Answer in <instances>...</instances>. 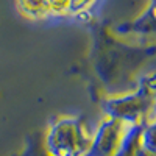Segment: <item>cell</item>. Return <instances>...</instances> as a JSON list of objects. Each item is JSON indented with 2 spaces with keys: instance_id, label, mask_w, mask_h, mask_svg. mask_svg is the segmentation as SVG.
<instances>
[{
  "instance_id": "obj_6",
  "label": "cell",
  "mask_w": 156,
  "mask_h": 156,
  "mask_svg": "<svg viewBox=\"0 0 156 156\" xmlns=\"http://www.w3.org/2000/svg\"><path fill=\"white\" fill-rule=\"evenodd\" d=\"M154 109H156V106H154Z\"/></svg>"
},
{
  "instance_id": "obj_2",
  "label": "cell",
  "mask_w": 156,
  "mask_h": 156,
  "mask_svg": "<svg viewBox=\"0 0 156 156\" xmlns=\"http://www.w3.org/2000/svg\"><path fill=\"white\" fill-rule=\"evenodd\" d=\"M92 136L76 117H62L50 126L45 136L47 156H87Z\"/></svg>"
},
{
  "instance_id": "obj_5",
  "label": "cell",
  "mask_w": 156,
  "mask_h": 156,
  "mask_svg": "<svg viewBox=\"0 0 156 156\" xmlns=\"http://www.w3.org/2000/svg\"><path fill=\"white\" fill-rule=\"evenodd\" d=\"M134 156H153V154H150V153H147V151H144L140 147H139V150L136 151V154Z\"/></svg>"
},
{
  "instance_id": "obj_3",
  "label": "cell",
  "mask_w": 156,
  "mask_h": 156,
  "mask_svg": "<svg viewBox=\"0 0 156 156\" xmlns=\"http://www.w3.org/2000/svg\"><path fill=\"white\" fill-rule=\"evenodd\" d=\"M139 145L144 151L156 156V109L151 112V115H148V119L140 125Z\"/></svg>"
},
{
  "instance_id": "obj_4",
  "label": "cell",
  "mask_w": 156,
  "mask_h": 156,
  "mask_svg": "<svg viewBox=\"0 0 156 156\" xmlns=\"http://www.w3.org/2000/svg\"><path fill=\"white\" fill-rule=\"evenodd\" d=\"M20 6L30 12V14H41V12H47L45 0H20Z\"/></svg>"
},
{
  "instance_id": "obj_1",
  "label": "cell",
  "mask_w": 156,
  "mask_h": 156,
  "mask_svg": "<svg viewBox=\"0 0 156 156\" xmlns=\"http://www.w3.org/2000/svg\"><path fill=\"white\" fill-rule=\"evenodd\" d=\"M156 106V72L142 75L134 89L105 98L108 117L142 125Z\"/></svg>"
}]
</instances>
